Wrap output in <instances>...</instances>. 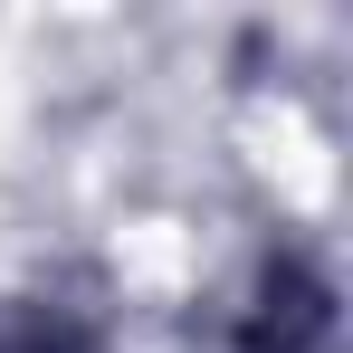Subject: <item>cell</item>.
<instances>
[{"mask_svg": "<svg viewBox=\"0 0 353 353\" xmlns=\"http://www.w3.org/2000/svg\"><path fill=\"white\" fill-rule=\"evenodd\" d=\"M239 353H334V287L305 258H268L239 315Z\"/></svg>", "mask_w": 353, "mask_h": 353, "instance_id": "6da1fadb", "label": "cell"}]
</instances>
